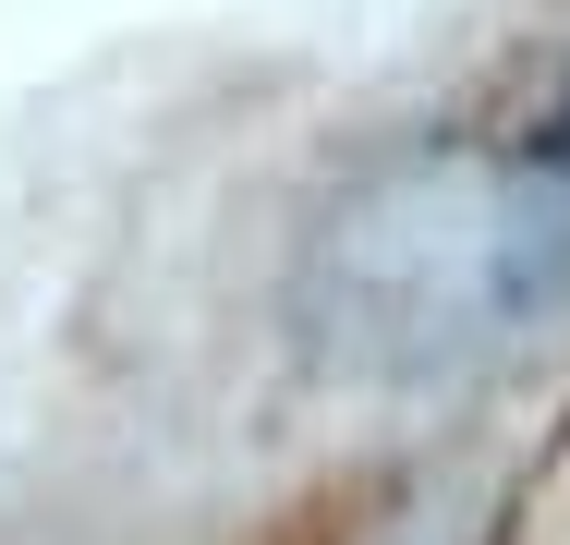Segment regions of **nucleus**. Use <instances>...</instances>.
<instances>
[{"mask_svg":"<svg viewBox=\"0 0 570 545\" xmlns=\"http://www.w3.org/2000/svg\"><path fill=\"white\" fill-rule=\"evenodd\" d=\"M570 279V133L461 121L352 170L304 230L292 327L352 376H450L534 327Z\"/></svg>","mask_w":570,"mask_h":545,"instance_id":"f257e3e1","label":"nucleus"}]
</instances>
